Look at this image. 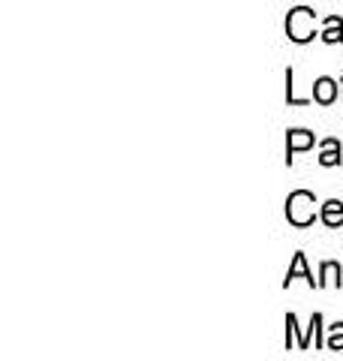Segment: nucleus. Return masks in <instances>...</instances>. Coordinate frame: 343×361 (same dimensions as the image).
I'll list each match as a JSON object with an SVG mask.
<instances>
[{"mask_svg": "<svg viewBox=\"0 0 343 361\" xmlns=\"http://www.w3.org/2000/svg\"><path fill=\"white\" fill-rule=\"evenodd\" d=\"M313 205H316L313 193L299 190V193H292L286 199V217H289V223H295V226H307V223H313Z\"/></svg>", "mask_w": 343, "mask_h": 361, "instance_id": "nucleus-1", "label": "nucleus"}, {"mask_svg": "<svg viewBox=\"0 0 343 361\" xmlns=\"http://www.w3.org/2000/svg\"><path fill=\"white\" fill-rule=\"evenodd\" d=\"M313 97L319 99V103H331V99L337 97V85L331 82V78H319V82L313 85Z\"/></svg>", "mask_w": 343, "mask_h": 361, "instance_id": "nucleus-4", "label": "nucleus"}, {"mask_svg": "<svg viewBox=\"0 0 343 361\" xmlns=\"http://www.w3.org/2000/svg\"><path fill=\"white\" fill-rule=\"evenodd\" d=\"M295 277H304L311 286H319V280H313V274L307 271V262H304V253H295V262H292V268H289V274H286V286L292 283Z\"/></svg>", "mask_w": 343, "mask_h": 361, "instance_id": "nucleus-3", "label": "nucleus"}, {"mask_svg": "<svg viewBox=\"0 0 343 361\" xmlns=\"http://www.w3.org/2000/svg\"><path fill=\"white\" fill-rule=\"evenodd\" d=\"M323 157H319V163L323 166H335V163H340V145L335 142V139H328L325 145H323Z\"/></svg>", "mask_w": 343, "mask_h": 361, "instance_id": "nucleus-7", "label": "nucleus"}, {"mask_svg": "<svg viewBox=\"0 0 343 361\" xmlns=\"http://www.w3.org/2000/svg\"><path fill=\"white\" fill-rule=\"evenodd\" d=\"M286 30H289V37L295 42H307V39H313V13L311 9H292L289 13V21H286Z\"/></svg>", "mask_w": 343, "mask_h": 361, "instance_id": "nucleus-2", "label": "nucleus"}, {"mask_svg": "<svg viewBox=\"0 0 343 361\" xmlns=\"http://www.w3.org/2000/svg\"><path fill=\"white\" fill-rule=\"evenodd\" d=\"M311 145H313V133L292 130V133H289V160H292L295 151H304V148H311Z\"/></svg>", "mask_w": 343, "mask_h": 361, "instance_id": "nucleus-6", "label": "nucleus"}, {"mask_svg": "<svg viewBox=\"0 0 343 361\" xmlns=\"http://www.w3.org/2000/svg\"><path fill=\"white\" fill-rule=\"evenodd\" d=\"M323 277H325V280H323L319 286H325V283H337V286H340V268H337L335 262H325V265H323Z\"/></svg>", "mask_w": 343, "mask_h": 361, "instance_id": "nucleus-9", "label": "nucleus"}, {"mask_svg": "<svg viewBox=\"0 0 343 361\" xmlns=\"http://www.w3.org/2000/svg\"><path fill=\"white\" fill-rule=\"evenodd\" d=\"M328 349H343V322L331 325V334H328Z\"/></svg>", "mask_w": 343, "mask_h": 361, "instance_id": "nucleus-10", "label": "nucleus"}, {"mask_svg": "<svg viewBox=\"0 0 343 361\" xmlns=\"http://www.w3.org/2000/svg\"><path fill=\"white\" fill-rule=\"evenodd\" d=\"M323 223L325 226H340L343 223V205L337 199H331V202L323 205Z\"/></svg>", "mask_w": 343, "mask_h": 361, "instance_id": "nucleus-5", "label": "nucleus"}, {"mask_svg": "<svg viewBox=\"0 0 343 361\" xmlns=\"http://www.w3.org/2000/svg\"><path fill=\"white\" fill-rule=\"evenodd\" d=\"M323 39L325 42H340L343 39V25H340V18H328V27L323 33Z\"/></svg>", "mask_w": 343, "mask_h": 361, "instance_id": "nucleus-8", "label": "nucleus"}]
</instances>
